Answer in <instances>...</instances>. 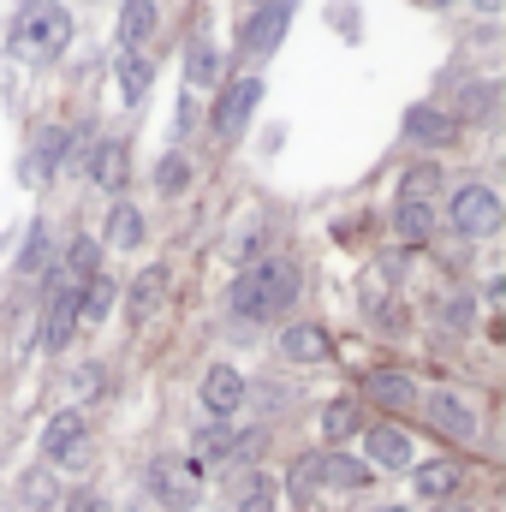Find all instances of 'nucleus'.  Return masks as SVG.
I'll list each match as a JSON object with an SVG mask.
<instances>
[{
	"mask_svg": "<svg viewBox=\"0 0 506 512\" xmlns=\"http://www.w3.org/2000/svg\"><path fill=\"white\" fill-rule=\"evenodd\" d=\"M292 304H298V268H292L286 256H268V262H256V268H245V274L233 280V316H239V322L286 316Z\"/></svg>",
	"mask_w": 506,
	"mask_h": 512,
	"instance_id": "nucleus-1",
	"label": "nucleus"
},
{
	"mask_svg": "<svg viewBox=\"0 0 506 512\" xmlns=\"http://www.w3.org/2000/svg\"><path fill=\"white\" fill-rule=\"evenodd\" d=\"M66 42H72V12L60 0H24V12H18V24L6 36V54L42 66V60H60Z\"/></svg>",
	"mask_w": 506,
	"mask_h": 512,
	"instance_id": "nucleus-2",
	"label": "nucleus"
},
{
	"mask_svg": "<svg viewBox=\"0 0 506 512\" xmlns=\"http://www.w3.org/2000/svg\"><path fill=\"white\" fill-rule=\"evenodd\" d=\"M447 221H453L459 239H489V233H501L506 209H501V197H495L489 185H459L453 203H447Z\"/></svg>",
	"mask_w": 506,
	"mask_h": 512,
	"instance_id": "nucleus-3",
	"label": "nucleus"
},
{
	"mask_svg": "<svg viewBox=\"0 0 506 512\" xmlns=\"http://www.w3.org/2000/svg\"><path fill=\"white\" fill-rule=\"evenodd\" d=\"M256 102H262V78H233L227 90H221V102H215V137H239V131L251 126V114H256Z\"/></svg>",
	"mask_w": 506,
	"mask_h": 512,
	"instance_id": "nucleus-4",
	"label": "nucleus"
},
{
	"mask_svg": "<svg viewBox=\"0 0 506 512\" xmlns=\"http://www.w3.org/2000/svg\"><path fill=\"white\" fill-rule=\"evenodd\" d=\"M292 6H298V0H256V12L245 18V30H239V48H245V54H274L280 36H286Z\"/></svg>",
	"mask_w": 506,
	"mask_h": 512,
	"instance_id": "nucleus-5",
	"label": "nucleus"
},
{
	"mask_svg": "<svg viewBox=\"0 0 506 512\" xmlns=\"http://www.w3.org/2000/svg\"><path fill=\"white\" fill-rule=\"evenodd\" d=\"M84 447H90V423H84V411H60V417L42 429V459H48V465H78Z\"/></svg>",
	"mask_w": 506,
	"mask_h": 512,
	"instance_id": "nucleus-6",
	"label": "nucleus"
},
{
	"mask_svg": "<svg viewBox=\"0 0 506 512\" xmlns=\"http://www.w3.org/2000/svg\"><path fill=\"white\" fill-rule=\"evenodd\" d=\"M149 489H155L173 512H191L197 501H203L197 471H191V465H173V459H155V465H149Z\"/></svg>",
	"mask_w": 506,
	"mask_h": 512,
	"instance_id": "nucleus-7",
	"label": "nucleus"
},
{
	"mask_svg": "<svg viewBox=\"0 0 506 512\" xmlns=\"http://www.w3.org/2000/svg\"><path fill=\"white\" fill-rule=\"evenodd\" d=\"M197 393H203V411H209V417H233V411L245 405V393H251V387H245V376H239L233 364H209Z\"/></svg>",
	"mask_w": 506,
	"mask_h": 512,
	"instance_id": "nucleus-8",
	"label": "nucleus"
},
{
	"mask_svg": "<svg viewBox=\"0 0 506 512\" xmlns=\"http://www.w3.org/2000/svg\"><path fill=\"white\" fill-rule=\"evenodd\" d=\"M405 137L423 149H447V143H459V120L441 114L435 102H417V108H405Z\"/></svg>",
	"mask_w": 506,
	"mask_h": 512,
	"instance_id": "nucleus-9",
	"label": "nucleus"
},
{
	"mask_svg": "<svg viewBox=\"0 0 506 512\" xmlns=\"http://www.w3.org/2000/svg\"><path fill=\"white\" fill-rule=\"evenodd\" d=\"M72 155V131L66 126H42L36 131V143H30V161H24V173L36 179V185H48L54 173H60V161Z\"/></svg>",
	"mask_w": 506,
	"mask_h": 512,
	"instance_id": "nucleus-10",
	"label": "nucleus"
},
{
	"mask_svg": "<svg viewBox=\"0 0 506 512\" xmlns=\"http://www.w3.org/2000/svg\"><path fill=\"white\" fill-rule=\"evenodd\" d=\"M429 423L447 435V441H471L477 435V411L453 393V387H441V393H429Z\"/></svg>",
	"mask_w": 506,
	"mask_h": 512,
	"instance_id": "nucleus-11",
	"label": "nucleus"
},
{
	"mask_svg": "<svg viewBox=\"0 0 506 512\" xmlns=\"http://www.w3.org/2000/svg\"><path fill=\"white\" fill-rule=\"evenodd\" d=\"M364 465H381V471H411V465H417L411 435H405V429H364Z\"/></svg>",
	"mask_w": 506,
	"mask_h": 512,
	"instance_id": "nucleus-12",
	"label": "nucleus"
},
{
	"mask_svg": "<svg viewBox=\"0 0 506 512\" xmlns=\"http://www.w3.org/2000/svg\"><path fill=\"white\" fill-rule=\"evenodd\" d=\"M411 489H417V501H453L459 495V465L453 459H423V465H411Z\"/></svg>",
	"mask_w": 506,
	"mask_h": 512,
	"instance_id": "nucleus-13",
	"label": "nucleus"
},
{
	"mask_svg": "<svg viewBox=\"0 0 506 512\" xmlns=\"http://www.w3.org/2000/svg\"><path fill=\"white\" fill-rule=\"evenodd\" d=\"M161 298H167V268L149 262V268L126 286V322H149V316L161 310Z\"/></svg>",
	"mask_w": 506,
	"mask_h": 512,
	"instance_id": "nucleus-14",
	"label": "nucleus"
},
{
	"mask_svg": "<svg viewBox=\"0 0 506 512\" xmlns=\"http://www.w3.org/2000/svg\"><path fill=\"white\" fill-rule=\"evenodd\" d=\"M126 173H131V155L120 137H102L96 149H90V179L102 185V191H126Z\"/></svg>",
	"mask_w": 506,
	"mask_h": 512,
	"instance_id": "nucleus-15",
	"label": "nucleus"
},
{
	"mask_svg": "<svg viewBox=\"0 0 506 512\" xmlns=\"http://www.w3.org/2000/svg\"><path fill=\"white\" fill-rule=\"evenodd\" d=\"M280 352H286L292 364H322V358L334 352V340H328V328H316V322H292V328L280 334Z\"/></svg>",
	"mask_w": 506,
	"mask_h": 512,
	"instance_id": "nucleus-16",
	"label": "nucleus"
},
{
	"mask_svg": "<svg viewBox=\"0 0 506 512\" xmlns=\"http://www.w3.org/2000/svg\"><path fill=\"white\" fill-rule=\"evenodd\" d=\"M322 435H328V447H346L352 435H364V405L358 399H328L322 405Z\"/></svg>",
	"mask_w": 506,
	"mask_h": 512,
	"instance_id": "nucleus-17",
	"label": "nucleus"
},
{
	"mask_svg": "<svg viewBox=\"0 0 506 512\" xmlns=\"http://www.w3.org/2000/svg\"><path fill=\"white\" fill-rule=\"evenodd\" d=\"M316 483H334V489H364V483H376V471H370L364 459H352V453H322V459H316Z\"/></svg>",
	"mask_w": 506,
	"mask_h": 512,
	"instance_id": "nucleus-18",
	"label": "nucleus"
},
{
	"mask_svg": "<svg viewBox=\"0 0 506 512\" xmlns=\"http://www.w3.org/2000/svg\"><path fill=\"white\" fill-rule=\"evenodd\" d=\"M280 507V483L268 471H245L233 483V512H274Z\"/></svg>",
	"mask_w": 506,
	"mask_h": 512,
	"instance_id": "nucleus-19",
	"label": "nucleus"
},
{
	"mask_svg": "<svg viewBox=\"0 0 506 512\" xmlns=\"http://www.w3.org/2000/svg\"><path fill=\"white\" fill-rule=\"evenodd\" d=\"M364 393H370L376 405H387V411H411V405H417V382H411V376H399V370H381V376H370V382H364Z\"/></svg>",
	"mask_w": 506,
	"mask_h": 512,
	"instance_id": "nucleus-20",
	"label": "nucleus"
},
{
	"mask_svg": "<svg viewBox=\"0 0 506 512\" xmlns=\"http://www.w3.org/2000/svg\"><path fill=\"white\" fill-rule=\"evenodd\" d=\"M114 78H120V96H126V102H143V96H149V84H155V66H149L137 48H120Z\"/></svg>",
	"mask_w": 506,
	"mask_h": 512,
	"instance_id": "nucleus-21",
	"label": "nucleus"
},
{
	"mask_svg": "<svg viewBox=\"0 0 506 512\" xmlns=\"http://www.w3.org/2000/svg\"><path fill=\"white\" fill-rule=\"evenodd\" d=\"M393 227H399V239H405V245H429V233H435V209H429V203H411V197H399V209H393Z\"/></svg>",
	"mask_w": 506,
	"mask_h": 512,
	"instance_id": "nucleus-22",
	"label": "nucleus"
},
{
	"mask_svg": "<svg viewBox=\"0 0 506 512\" xmlns=\"http://www.w3.org/2000/svg\"><path fill=\"white\" fill-rule=\"evenodd\" d=\"M114 298H120V286H114L108 274H90V280L78 286V322H102V316L114 310Z\"/></svg>",
	"mask_w": 506,
	"mask_h": 512,
	"instance_id": "nucleus-23",
	"label": "nucleus"
},
{
	"mask_svg": "<svg viewBox=\"0 0 506 512\" xmlns=\"http://www.w3.org/2000/svg\"><path fill=\"white\" fill-rule=\"evenodd\" d=\"M155 0H126L120 6V48H137V42H149L155 36Z\"/></svg>",
	"mask_w": 506,
	"mask_h": 512,
	"instance_id": "nucleus-24",
	"label": "nucleus"
},
{
	"mask_svg": "<svg viewBox=\"0 0 506 512\" xmlns=\"http://www.w3.org/2000/svg\"><path fill=\"white\" fill-rule=\"evenodd\" d=\"M96 262H102V245H96V239H72V245H66V262H60V280H66V286H84L90 274H102Z\"/></svg>",
	"mask_w": 506,
	"mask_h": 512,
	"instance_id": "nucleus-25",
	"label": "nucleus"
},
{
	"mask_svg": "<svg viewBox=\"0 0 506 512\" xmlns=\"http://www.w3.org/2000/svg\"><path fill=\"white\" fill-rule=\"evenodd\" d=\"M233 447H239V429H233V417H215V423L197 435V453H203V459H221V465H233Z\"/></svg>",
	"mask_w": 506,
	"mask_h": 512,
	"instance_id": "nucleus-26",
	"label": "nucleus"
},
{
	"mask_svg": "<svg viewBox=\"0 0 506 512\" xmlns=\"http://www.w3.org/2000/svg\"><path fill=\"white\" fill-rule=\"evenodd\" d=\"M108 245H114V251H137V245H143V215H137L131 203H114V215H108Z\"/></svg>",
	"mask_w": 506,
	"mask_h": 512,
	"instance_id": "nucleus-27",
	"label": "nucleus"
},
{
	"mask_svg": "<svg viewBox=\"0 0 506 512\" xmlns=\"http://www.w3.org/2000/svg\"><path fill=\"white\" fill-rule=\"evenodd\" d=\"M185 78H191V84H221V48H215V42H191Z\"/></svg>",
	"mask_w": 506,
	"mask_h": 512,
	"instance_id": "nucleus-28",
	"label": "nucleus"
},
{
	"mask_svg": "<svg viewBox=\"0 0 506 512\" xmlns=\"http://www.w3.org/2000/svg\"><path fill=\"white\" fill-rule=\"evenodd\" d=\"M191 185V161L185 155H161V167H155V191L161 197H179Z\"/></svg>",
	"mask_w": 506,
	"mask_h": 512,
	"instance_id": "nucleus-29",
	"label": "nucleus"
},
{
	"mask_svg": "<svg viewBox=\"0 0 506 512\" xmlns=\"http://www.w3.org/2000/svg\"><path fill=\"white\" fill-rule=\"evenodd\" d=\"M42 268H48V227L30 221V239H24V251H18V274H42Z\"/></svg>",
	"mask_w": 506,
	"mask_h": 512,
	"instance_id": "nucleus-30",
	"label": "nucleus"
},
{
	"mask_svg": "<svg viewBox=\"0 0 506 512\" xmlns=\"http://www.w3.org/2000/svg\"><path fill=\"white\" fill-rule=\"evenodd\" d=\"M435 185H441V173H435V167H429V161H423V167H411V173H405V197H411V203H429V191H435Z\"/></svg>",
	"mask_w": 506,
	"mask_h": 512,
	"instance_id": "nucleus-31",
	"label": "nucleus"
},
{
	"mask_svg": "<svg viewBox=\"0 0 506 512\" xmlns=\"http://www.w3.org/2000/svg\"><path fill=\"white\" fill-rule=\"evenodd\" d=\"M72 393H78V405H84V399H96V393H102V364H78Z\"/></svg>",
	"mask_w": 506,
	"mask_h": 512,
	"instance_id": "nucleus-32",
	"label": "nucleus"
},
{
	"mask_svg": "<svg viewBox=\"0 0 506 512\" xmlns=\"http://www.w3.org/2000/svg\"><path fill=\"white\" fill-rule=\"evenodd\" d=\"M441 316H447L453 328H471V316H477V304H471V298H447V310H441Z\"/></svg>",
	"mask_w": 506,
	"mask_h": 512,
	"instance_id": "nucleus-33",
	"label": "nucleus"
},
{
	"mask_svg": "<svg viewBox=\"0 0 506 512\" xmlns=\"http://www.w3.org/2000/svg\"><path fill=\"white\" fill-rule=\"evenodd\" d=\"M60 512H108V501H102V495H90V489H78V495H72Z\"/></svg>",
	"mask_w": 506,
	"mask_h": 512,
	"instance_id": "nucleus-34",
	"label": "nucleus"
},
{
	"mask_svg": "<svg viewBox=\"0 0 506 512\" xmlns=\"http://www.w3.org/2000/svg\"><path fill=\"white\" fill-rule=\"evenodd\" d=\"M477 6H483V12H501V0H477Z\"/></svg>",
	"mask_w": 506,
	"mask_h": 512,
	"instance_id": "nucleus-35",
	"label": "nucleus"
},
{
	"mask_svg": "<svg viewBox=\"0 0 506 512\" xmlns=\"http://www.w3.org/2000/svg\"><path fill=\"white\" fill-rule=\"evenodd\" d=\"M376 512H405V507H376Z\"/></svg>",
	"mask_w": 506,
	"mask_h": 512,
	"instance_id": "nucleus-36",
	"label": "nucleus"
},
{
	"mask_svg": "<svg viewBox=\"0 0 506 512\" xmlns=\"http://www.w3.org/2000/svg\"><path fill=\"white\" fill-rule=\"evenodd\" d=\"M251 6H256V0H251Z\"/></svg>",
	"mask_w": 506,
	"mask_h": 512,
	"instance_id": "nucleus-37",
	"label": "nucleus"
}]
</instances>
